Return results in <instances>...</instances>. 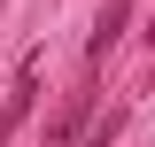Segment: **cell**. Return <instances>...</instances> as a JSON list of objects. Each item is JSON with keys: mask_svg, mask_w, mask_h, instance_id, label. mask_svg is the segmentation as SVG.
Returning a JSON list of instances; mask_svg holds the SVG:
<instances>
[{"mask_svg": "<svg viewBox=\"0 0 155 147\" xmlns=\"http://www.w3.org/2000/svg\"><path fill=\"white\" fill-rule=\"evenodd\" d=\"M85 132H93V77L62 101V116H54V132H47V147H85Z\"/></svg>", "mask_w": 155, "mask_h": 147, "instance_id": "6da1fadb", "label": "cell"}, {"mask_svg": "<svg viewBox=\"0 0 155 147\" xmlns=\"http://www.w3.org/2000/svg\"><path fill=\"white\" fill-rule=\"evenodd\" d=\"M31 93H39V70L23 62V70H16V85L0 93V147H8V139L23 132V116H31Z\"/></svg>", "mask_w": 155, "mask_h": 147, "instance_id": "7a4b0ae2", "label": "cell"}, {"mask_svg": "<svg viewBox=\"0 0 155 147\" xmlns=\"http://www.w3.org/2000/svg\"><path fill=\"white\" fill-rule=\"evenodd\" d=\"M124 23H132V0H109V8H101V23H93V47H85V62H101L116 47V39H124Z\"/></svg>", "mask_w": 155, "mask_h": 147, "instance_id": "3957f363", "label": "cell"}]
</instances>
